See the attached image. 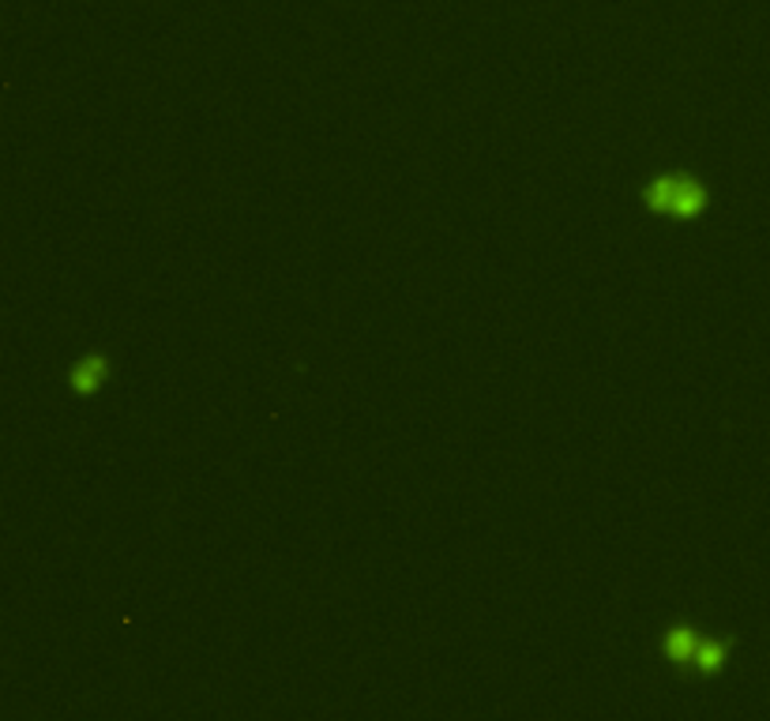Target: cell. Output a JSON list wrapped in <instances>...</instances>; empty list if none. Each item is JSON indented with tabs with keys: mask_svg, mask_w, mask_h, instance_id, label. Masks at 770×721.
<instances>
[{
	"mask_svg": "<svg viewBox=\"0 0 770 721\" xmlns=\"http://www.w3.org/2000/svg\"><path fill=\"white\" fill-rule=\"evenodd\" d=\"M636 196L650 214L669 219V222H699L707 214V203H710L703 181L688 170L654 173L650 181L639 184Z\"/></svg>",
	"mask_w": 770,
	"mask_h": 721,
	"instance_id": "2",
	"label": "cell"
},
{
	"mask_svg": "<svg viewBox=\"0 0 770 721\" xmlns=\"http://www.w3.org/2000/svg\"><path fill=\"white\" fill-rule=\"evenodd\" d=\"M658 654L666 658V665L673 669L677 677H722L729 665V654H733V639L726 635H707L699 631L692 620H673L666 624V631L658 635Z\"/></svg>",
	"mask_w": 770,
	"mask_h": 721,
	"instance_id": "1",
	"label": "cell"
},
{
	"mask_svg": "<svg viewBox=\"0 0 770 721\" xmlns=\"http://www.w3.org/2000/svg\"><path fill=\"white\" fill-rule=\"evenodd\" d=\"M110 372H113V361H110V353L106 350H91V353H83L72 369H68V391L76 394V399H94L98 391L106 388V380H110Z\"/></svg>",
	"mask_w": 770,
	"mask_h": 721,
	"instance_id": "3",
	"label": "cell"
}]
</instances>
